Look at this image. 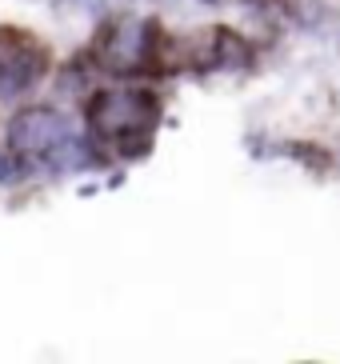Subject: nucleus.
<instances>
[{
    "label": "nucleus",
    "mask_w": 340,
    "mask_h": 364,
    "mask_svg": "<svg viewBox=\"0 0 340 364\" xmlns=\"http://www.w3.org/2000/svg\"><path fill=\"white\" fill-rule=\"evenodd\" d=\"M160 112H164V100H160L156 88L144 85H124V88H92L80 105V117H85V132H92L100 144H108L120 132L132 129H156Z\"/></svg>",
    "instance_id": "obj_1"
},
{
    "label": "nucleus",
    "mask_w": 340,
    "mask_h": 364,
    "mask_svg": "<svg viewBox=\"0 0 340 364\" xmlns=\"http://www.w3.org/2000/svg\"><path fill=\"white\" fill-rule=\"evenodd\" d=\"M73 120L64 117L56 105H24L9 117V129H4V144L16 156V176L28 172L32 164L41 161L44 152H53L56 144L73 136Z\"/></svg>",
    "instance_id": "obj_2"
},
{
    "label": "nucleus",
    "mask_w": 340,
    "mask_h": 364,
    "mask_svg": "<svg viewBox=\"0 0 340 364\" xmlns=\"http://www.w3.org/2000/svg\"><path fill=\"white\" fill-rule=\"evenodd\" d=\"M53 68V48L28 28L0 24V100H21Z\"/></svg>",
    "instance_id": "obj_3"
},
{
    "label": "nucleus",
    "mask_w": 340,
    "mask_h": 364,
    "mask_svg": "<svg viewBox=\"0 0 340 364\" xmlns=\"http://www.w3.org/2000/svg\"><path fill=\"white\" fill-rule=\"evenodd\" d=\"M184 65L192 68H216V73H240L253 65V44L228 24L201 28V33L184 41Z\"/></svg>",
    "instance_id": "obj_4"
},
{
    "label": "nucleus",
    "mask_w": 340,
    "mask_h": 364,
    "mask_svg": "<svg viewBox=\"0 0 340 364\" xmlns=\"http://www.w3.org/2000/svg\"><path fill=\"white\" fill-rule=\"evenodd\" d=\"M288 12H292V21H297L300 28H309V33L329 21V9H324L320 0H288Z\"/></svg>",
    "instance_id": "obj_5"
},
{
    "label": "nucleus",
    "mask_w": 340,
    "mask_h": 364,
    "mask_svg": "<svg viewBox=\"0 0 340 364\" xmlns=\"http://www.w3.org/2000/svg\"><path fill=\"white\" fill-rule=\"evenodd\" d=\"M280 152H288V156H297V164H320V161H329V152L317 149V144H285Z\"/></svg>",
    "instance_id": "obj_6"
},
{
    "label": "nucleus",
    "mask_w": 340,
    "mask_h": 364,
    "mask_svg": "<svg viewBox=\"0 0 340 364\" xmlns=\"http://www.w3.org/2000/svg\"><path fill=\"white\" fill-rule=\"evenodd\" d=\"M68 12H88V16H100L105 12V0H64Z\"/></svg>",
    "instance_id": "obj_7"
},
{
    "label": "nucleus",
    "mask_w": 340,
    "mask_h": 364,
    "mask_svg": "<svg viewBox=\"0 0 340 364\" xmlns=\"http://www.w3.org/2000/svg\"><path fill=\"white\" fill-rule=\"evenodd\" d=\"M128 181V172L124 168H117V172H108V181H105V188H120V184Z\"/></svg>",
    "instance_id": "obj_8"
},
{
    "label": "nucleus",
    "mask_w": 340,
    "mask_h": 364,
    "mask_svg": "<svg viewBox=\"0 0 340 364\" xmlns=\"http://www.w3.org/2000/svg\"><path fill=\"white\" fill-rule=\"evenodd\" d=\"M96 193H100V184H80V193H76V196H96Z\"/></svg>",
    "instance_id": "obj_9"
},
{
    "label": "nucleus",
    "mask_w": 340,
    "mask_h": 364,
    "mask_svg": "<svg viewBox=\"0 0 340 364\" xmlns=\"http://www.w3.org/2000/svg\"><path fill=\"white\" fill-rule=\"evenodd\" d=\"M204 4H221V0H204Z\"/></svg>",
    "instance_id": "obj_10"
}]
</instances>
